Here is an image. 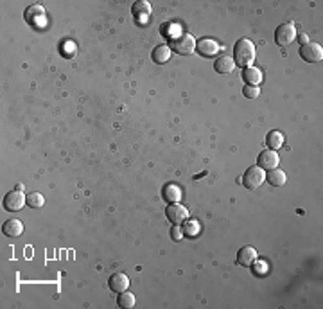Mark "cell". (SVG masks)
I'll return each mask as SVG.
<instances>
[{
	"mask_svg": "<svg viewBox=\"0 0 323 309\" xmlns=\"http://www.w3.org/2000/svg\"><path fill=\"white\" fill-rule=\"evenodd\" d=\"M233 61L235 65L242 67H251V63L255 61V45L253 41L248 38H241L237 40V43L233 45Z\"/></svg>",
	"mask_w": 323,
	"mask_h": 309,
	"instance_id": "1",
	"label": "cell"
},
{
	"mask_svg": "<svg viewBox=\"0 0 323 309\" xmlns=\"http://www.w3.org/2000/svg\"><path fill=\"white\" fill-rule=\"evenodd\" d=\"M171 49L176 50V54H181V56H188L192 54V50L196 49V41L188 33H180L174 34L171 38Z\"/></svg>",
	"mask_w": 323,
	"mask_h": 309,
	"instance_id": "2",
	"label": "cell"
},
{
	"mask_svg": "<svg viewBox=\"0 0 323 309\" xmlns=\"http://www.w3.org/2000/svg\"><path fill=\"white\" fill-rule=\"evenodd\" d=\"M264 180H266V174H264V171L259 167V165H253V167H248L244 173V176H242V186L246 187V189H259V187L264 183Z\"/></svg>",
	"mask_w": 323,
	"mask_h": 309,
	"instance_id": "3",
	"label": "cell"
},
{
	"mask_svg": "<svg viewBox=\"0 0 323 309\" xmlns=\"http://www.w3.org/2000/svg\"><path fill=\"white\" fill-rule=\"evenodd\" d=\"M4 209L8 210V212H18V210L22 209V207L27 203V196L24 194V191H11V193H8L4 196Z\"/></svg>",
	"mask_w": 323,
	"mask_h": 309,
	"instance_id": "4",
	"label": "cell"
},
{
	"mask_svg": "<svg viewBox=\"0 0 323 309\" xmlns=\"http://www.w3.org/2000/svg\"><path fill=\"white\" fill-rule=\"evenodd\" d=\"M275 40H277L278 45H289V43H293V41L296 40V27L295 24L291 22V24H282L278 25L277 31H275Z\"/></svg>",
	"mask_w": 323,
	"mask_h": 309,
	"instance_id": "5",
	"label": "cell"
},
{
	"mask_svg": "<svg viewBox=\"0 0 323 309\" xmlns=\"http://www.w3.org/2000/svg\"><path fill=\"white\" fill-rule=\"evenodd\" d=\"M300 56H302V59L307 63H318L323 59V47L319 45V43H312V41H309V43L302 45V49H300Z\"/></svg>",
	"mask_w": 323,
	"mask_h": 309,
	"instance_id": "6",
	"label": "cell"
},
{
	"mask_svg": "<svg viewBox=\"0 0 323 309\" xmlns=\"http://www.w3.org/2000/svg\"><path fill=\"white\" fill-rule=\"evenodd\" d=\"M165 216H167V219L172 225H181V223H185L188 219V210L185 209L180 202L171 203V205L165 209Z\"/></svg>",
	"mask_w": 323,
	"mask_h": 309,
	"instance_id": "7",
	"label": "cell"
},
{
	"mask_svg": "<svg viewBox=\"0 0 323 309\" xmlns=\"http://www.w3.org/2000/svg\"><path fill=\"white\" fill-rule=\"evenodd\" d=\"M278 164H280V157H278V153L273 151V149H266V151H262L259 155V167L262 171H271V169H277Z\"/></svg>",
	"mask_w": 323,
	"mask_h": 309,
	"instance_id": "8",
	"label": "cell"
},
{
	"mask_svg": "<svg viewBox=\"0 0 323 309\" xmlns=\"http://www.w3.org/2000/svg\"><path fill=\"white\" fill-rule=\"evenodd\" d=\"M108 286H110L111 291L115 293H122L127 289V286H130V279H127L126 273L122 272H115L113 275L108 279Z\"/></svg>",
	"mask_w": 323,
	"mask_h": 309,
	"instance_id": "9",
	"label": "cell"
},
{
	"mask_svg": "<svg viewBox=\"0 0 323 309\" xmlns=\"http://www.w3.org/2000/svg\"><path fill=\"white\" fill-rule=\"evenodd\" d=\"M24 18L27 24H43V20H45V9L41 8L40 4L29 6V8L25 9Z\"/></svg>",
	"mask_w": 323,
	"mask_h": 309,
	"instance_id": "10",
	"label": "cell"
},
{
	"mask_svg": "<svg viewBox=\"0 0 323 309\" xmlns=\"http://www.w3.org/2000/svg\"><path fill=\"white\" fill-rule=\"evenodd\" d=\"M196 49L198 52L207 56V58H212V56H216L219 52V43L216 40H210V38H203V40H200L196 43Z\"/></svg>",
	"mask_w": 323,
	"mask_h": 309,
	"instance_id": "11",
	"label": "cell"
},
{
	"mask_svg": "<svg viewBox=\"0 0 323 309\" xmlns=\"http://www.w3.org/2000/svg\"><path fill=\"white\" fill-rule=\"evenodd\" d=\"M255 261H257V250L253 246H242L237 252V264H241L244 268L251 266Z\"/></svg>",
	"mask_w": 323,
	"mask_h": 309,
	"instance_id": "12",
	"label": "cell"
},
{
	"mask_svg": "<svg viewBox=\"0 0 323 309\" xmlns=\"http://www.w3.org/2000/svg\"><path fill=\"white\" fill-rule=\"evenodd\" d=\"M242 79H244L248 85H251V87H259L262 83V70L253 65L246 67V69H242Z\"/></svg>",
	"mask_w": 323,
	"mask_h": 309,
	"instance_id": "13",
	"label": "cell"
},
{
	"mask_svg": "<svg viewBox=\"0 0 323 309\" xmlns=\"http://www.w3.org/2000/svg\"><path fill=\"white\" fill-rule=\"evenodd\" d=\"M2 232L8 237H18V235L24 232V225H22L20 219H8V221L2 225Z\"/></svg>",
	"mask_w": 323,
	"mask_h": 309,
	"instance_id": "14",
	"label": "cell"
},
{
	"mask_svg": "<svg viewBox=\"0 0 323 309\" xmlns=\"http://www.w3.org/2000/svg\"><path fill=\"white\" fill-rule=\"evenodd\" d=\"M162 196L169 203H178L181 200V189L176 183H165L164 189H162Z\"/></svg>",
	"mask_w": 323,
	"mask_h": 309,
	"instance_id": "15",
	"label": "cell"
},
{
	"mask_svg": "<svg viewBox=\"0 0 323 309\" xmlns=\"http://www.w3.org/2000/svg\"><path fill=\"white\" fill-rule=\"evenodd\" d=\"M233 67H235L233 58L232 56H228V54H225V56H219V58L216 59L214 69H216V72H219V74H230V72L233 70Z\"/></svg>",
	"mask_w": 323,
	"mask_h": 309,
	"instance_id": "16",
	"label": "cell"
},
{
	"mask_svg": "<svg viewBox=\"0 0 323 309\" xmlns=\"http://www.w3.org/2000/svg\"><path fill=\"white\" fill-rule=\"evenodd\" d=\"M131 11H133V17L140 22V20H144V18H149V15H151V4L146 2V0H139V2L133 4Z\"/></svg>",
	"mask_w": 323,
	"mask_h": 309,
	"instance_id": "17",
	"label": "cell"
},
{
	"mask_svg": "<svg viewBox=\"0 0 323 309\" xmlns=\"http://www.w3.org/2000/svg\"><path fill=\"white\" fill-rule=\"evenodd\" d=\"M171 58V47L169 45H158L153 50V61L162 65V63H167Z\"/></svg>",
	"mask_w": 323,
	"mask_h": 309,
	"instance_id": "18",
	"label": "cell"
},
{
	"mask_svg": "<svg viewBox=\"0 0 323 309\" xmlns=\"http://www.w3.org/2000/svg\"><path fill=\"white\" fill-rule=\"evenodd\" d=\"M266 144L270 146V149L277 151L278 148H282L284 146V135L280 132H277V130H271L266 137Z\"/></svg>",
	"mask_w": 323,
	"mask_h": 309,
	"instance_id": "19",
	"label": "cell"
},
{
	"mask_svg": "<svg viewBox=\"0 0 323 309\" xmlns=\"http://www.w3.org/2000/svg\"><path fill=\"white\" fill-rule=\"evenodd\" d=\"M286 180H287L286 173H284L282 169H278V167L277 169H271L270 174H268V181L275 187H282L284 183H286Z\"/></svg>",
	"mask_w": 323,
	"mask_h": 309,
	"instance_id": "20",
	"label": "cell"
},
{
	"mask_svg": "<svg viewBox=\"0 0 323 309\" xmlns=\"http://www.w3.org/2000/svg\"><path fill=\"white\" fill-rule=\"evenodd\" d=\"M117 302H119V307L130 309V307L135 305V295H133V293L122 291V293H119V300Z\"/></svg>",
	"mask_w": 323,
	"mask_h": 309,
	"instance_id": "21",
	"label": "cell"
},
{
	"mask_svg": "<svg viewBox=\"0 0 323 309\" xmlns=\"http://www.w3.org/2000/svg\"><path fill=\"white\" fill-rule=\"evenodd\" d=\"M45 203V198H43V194L41 193H31L27 194V205L31 209H41Z\"/></svg>",
	"mask_w": 323,
	"mask_h": 309,
	"instance_id": "22",
	"label": "cell"
},
{
	"mask_svg": "<svg viewBox=\"0 0 323 309\" xmlns=\"http://www.w3.org/2000/svg\"><path fill=\"white\" fill-rule=\"evenodd\" d=\"M242 92H244V95L248 99H255V97H259V94H261L259 87H251V85H246V87L242 88Z\"/></svg>",
	"mask_w": 323,
	"mask_h": 309,
	"instance_id": "23",
	"label": "cell"
},
{
	"mask_svg": "<svg viewBox=\"0 0 323 309\" xmlns=\"http://www.w3.org/2000/svg\"><path fill=\"white\" fill-rule=\"evenodd\" d=\"M171 237L174 241H180L181 237H183V232H181V228L178 227V225H174V227L171 228Z\"/></svg>",
	"mask_w": 323,
	"mask_h": 309,
	"instance_id": "24",
	"label": "cell"
},
{
	"mask_svg": "<svg viewBox=\"0 0 323 309\" xmlns=\"http://www.w3.org/2000/svg\"><path fill=\"white\" fill-rule=\"evenodd\" d=\"M185 232H187V234H196V232H198V223L196 221H188L187 225H185Z\"/></svg>",
	"mask_w": 323,
	"mask_h": 309,
	"instance_id": "25",
	"label": "cell"
},
{
	"mask_svg": "<svg viewBox=\"0 0 323 309\" xmlns=\"http://www.w3.org/2000/svg\"><path fill=\"white\" fill-rule=\"evenodd\" d=\"M266 268H268L266 263H257V264H255V273H257V275H262V273L268 272Z\"/></svg>",
	"mask_w": 323,
	"mask_h": 309,
	"instance_id": "26",
	"label": "cell"
},
{
	"mask_svg": "<svg viewBox=\"0 0 323 309\" xmlns=\"http://www.w3.org/2000/svg\"><path fill=\"white\" fill-rule=\"evenodd\" d=\"M300 41H302V45H305V43H309V38H307L305 34H302V36H300Z\"/></svg>",
	"mask_w": 323,
	"mask_h": 309,
	"instance_id": "27",
	"label": "cell"
},
{
	"mask_svg": "<svg viewBox=\"0 0 323 309\" xmlns=\"http://www.w3.org/2000/svg\"><path fill=\"white\" fill-rule=\"evenodd\" d=\"M17 191H24V186H22V183H17Z\"/></svg>",
	"mask_w": 323,
	"mask_h": 309,
	"instance_id": "28",
	"label": "cell"
}]
</instances>
